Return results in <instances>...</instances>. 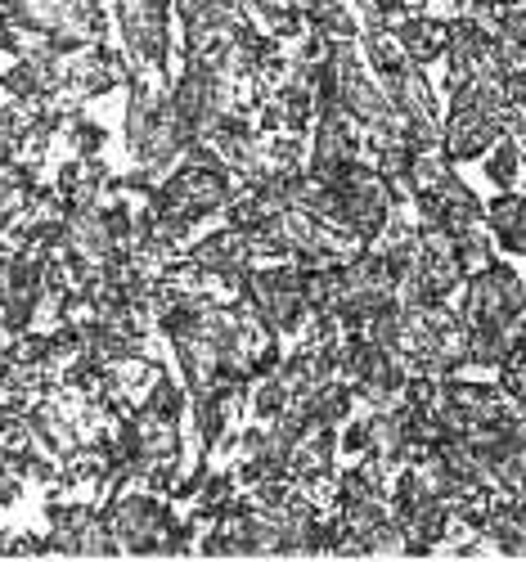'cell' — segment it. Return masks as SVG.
<instances>
[{"mask_svg":"<svg viewBox=\"0 0 526 562\" xmlns=\"http://www.w3.org/2000/svg\"><path fill=\"white\" fill-rule=\"evenodd\" d=\"M5 553H14V558H36V553H45V540H36V536H19Z\"/></svg>","mask_w":526,"mask_h":562,"instance_id":"obj_26","label":"cell"},{"mask_svg":"<svg viewBox=\"0 0 526 562\" xmlns=\"http://www.w3.org/2000/svg\"><path fill=\"white\" fill-rule=\"evenodd\" d=\"M244 297L257 306L266 329L293 334L306 319V297H302V266H270V270H248L244 274Z\"/></svg>","mask_w":526,"mask_h":562,"instance_id":"obj_2","label":"cell"},{"mask_svg":"<svg viewBox=\"0 0 526 562\" xmlns=\"http://www.w3.org/2000/svg\"><path fill=\"white\" fill-rule=\"evenodd\" d=\"M149 409H154L158 418H167V424H176L180 409H184V392H180L176 383L158 379V383H154V392H149Z\"/></svg>","mask_w":526,"mask_h":562,"instance_id":"obj_21","label":"cell"},{"mask_svg":"<svg viewBox=\"0 0 526 562\" xmlns=\"http://www.w3.org/2000/svg\"><path fill=\"white\" fill-rule=\"evenodd\" d=\"M351 401H356V392L351 387H343V383H333V379H324L320 387H311L306 396H302V405H306V414L315 418V424H343L347 418V409H351Z\"/></svg>","mask_w":526,"mask_h":562,"instance_id":"obj_12","label":"cell"},{"mask_svg":"<svg viewBox=\"0 0 526 562\" xmlns=\"http://www.w3.org/2000/svg\"><path fill=\"white\" fill-rule=\"evenodd\" d=\"M517 167H522V145H513V139H495L491 162H486V176H491L495 190H513Z\"/></svg>","mask_w":526,"mask_h":562,"instance_id":"obj_19","label":"cell"},{"mask_svg":"<svg viewBox=\"0 0 526 562\" xmlns=\"http://www.w3.org/2000/svg\"><path fill=\"white\" fill-rule=\"evenodd\" d=\"M369 59L382 77H396L410 68V55H405V41L401 32H388V27H369Z\"/></svg>","mask_w":526,"mask_h":562,"instance_id":"obj_14","label":"cell"},{"mask_svg":"<svg viewBox=\"0 0 526 562\" xmlns=\"http://www.w3.org/2000/svg\"><path fill=\"white\" fill-rule=\"evenodd\" d=\"M0 45H5V50H19V45H14V23H10V10H0Z\"/></svg>","mask_w":526,"mask_h":562,"instance_id":"obj_27","label":"cell"},{"mask_svg":"<svg viewBox=\"0 0 526 562\" xmlns=\"http://www.w3.org/2000/svg\"><path fill=\"white\" fill-rule=\"evenodd\" d=\"M522 212H526V199H522V194H500V199L491 203V212H486V216H491V229L504 239V234L517 225V216H522Z\"/></svg>","mask_w":526,"mask_h":562,"instance_id":"obj_22","label":"cell"},{"mask_svg":"<svg viewBox=\"0 0 526 562\" xmlns=\"http://www.w3.org/2000/svg\"><path fill=\"white\" fill-rule=\"evenodd\" d=\"M414 203H418L423 225H446L450 234H459L468 225H482V203H477L472 190L463 180H455V176L441 184V190H433V194H414Z\"/></svg>","mask_w":526,"mask_h":562,"instance_id":"obj_8","label":"cell"},{"mask_svg":"<svg viewBox=\"0 0 526 562\" xmlns=\"http://www.w3.org/2000/svg\"><path fill=\"white\" fill-rule=\"evenodd\" d=\"M522 311H526L522 279L508 266H495V261L482 274L468 279V297L455 306V315L468 324V329H477V324H508Z\"/></svg>","mask_w":526,"mask_h":562,"instance_id":"obj_4","label":"cell"},{"mask_svg":"<svg viewBox=\"0 0 526 562\" xmlns=\"http://www.w3.org/2000/svg\"><path fill=\"white\" fill-rule=\"evenodd\" d=\"M117 77H122V64H117V55H109V50L86 55V59L68 72V81L81 90V95H100V90H109Z\"/></svg>","mask_w":526,"mask_h":562,"instance_id":"obj_13","label":"cell"},{"mask_svg":"<svg viewBox=\"0 0 526 562\" xmlns=\"http://www.w3.org/2000/svg\"><path fill=\"white\" fill-rule=\"evenodd\" d=\"M513 5H526V0H491V10H513Z\"/></svg>","mask_w":526,"mask_h":562,"instance_id":"obj_28","label":"cell"},{"mask_svg":"<svg viewBox=\"0 0 526 562\" xmlns=\"http://www.w3.org/2000/svg\"><path fill=\"white\" fill-rule=\"evenodd\" d=\"M347 162H356L351 113H347V109H328V113H320V126H315L311 176H320V180H338Z\"/></svg>","mask_w":526,"mask_h":562,"instance_id":"obj_6","label":"cell"},{"mask_svg":"<svg viewBox=\"0 0 526 562\" xmlns=\"http://www.w3.org/2000/svg\"><path fill=\"white\" fill-rule=\"evenodd\" d=\"M306 19H311L315 32H324V36H333V41L356 36V19L347 14L343 0H311V5H306Z\"/></svg>","mask_w":526,"mask_h":562,"instance_id":"obj_16","label":"cell"},{"mask_svg":"<svg viewBox=\"0 0 526 562\" xmlns=\"http://www.w3.org/2000/svg\"><path fill=\"white\" fill-rule=\"evenodd\" d=\"M0 553H5V549H0Z\"/></svg>","mask_w":526,"mask_h":562,"instance_id":"obj_29","label":"cell"},{"mask_svg":"<svg viewBox=\"0 0 526 562\" xmlns=\"http://www.w3.org/2000/svg\"><path fill=\"white\" fill-rule=\"evenodd\" d=\"M495 139H504L500 113H486L468 95H450V122H446V154L450 158H477V154H486Z\"/></svg>","mask_w":526,"mask_h":562,"instance_id":"obj_5","label":"cell"},{"mask_svg":"<svg viewBox=\"0 0 526 562\" xmlns=\"http://www.w3.org/2000/svg\"><path fill=\"white\" fill-rule=\"evenodd\" d=\"M500 387L508 401H526V351H513L504 364H500Z\"/></svg>","mask_w":526,"mask_h":562,"instance_id":"obj_23","label":"cell"},{"mask_svg":"<svg viewBox=\"0 0 526 562\" xmlns=\"http://www.w3.org/2000/svg\"><path fill=\"white\" fill-rule=\"evenodd\" d=\"M72 139H77V154H81V158H94V154L104 149V131L90 126V122H77V126H72Z\"/></svg>","mask_w":526,"mask_h":562,"instance_id":"obj_24","label":"cell"},{"mask_svg":"<svg viewBox=\"0 0 526 562\" xmlns=\"http://www.w3.org/2000/svg\"><path fill=\"white\" fill-rule=\"evenodd\" d=\"M455 257H459V270L472 279V274H482L495 257H491V234L482 225H468L455 234Z\"/></svg>","mask_w":526,"mask_h":562,"instance_id":"obj_15","label":"cell"},{"mask_svg":"<svg viewBox=\"0 0 526 562\" xmlns=\"http://www.w3.org/2000/svg\"><path fill=\"white\" fill-rule=\"evenodd\" d=\"M194 261L203 274H216V279H225L230 289H238L244 284V274H248V261H253V252H248V234L244 229H216V234H208V239L194 248Z\"/></svg>","mask_w":526,"mask_h":562,"instance_id":"obj_7","label":"cell"},{"mask_svg":"<svg viewBox=\"0 0 526 562\" xmlns=\"http://www.w3.org/2000/svg\"><path fill=\"white\" fill-rule=\"evenodd\" d=\"M298 396L289 392V383H283L279 379V373H275V379H270V373H266V379L257 383V396H253V409H257V418H266V424H275V418L283 414V409H289Z\"/></svg>","mask_w":526,"mask_h":562,"instance_id":"obj_18","label":"cell"},{"mask_svg":"<svg viewBox=\"0 0 526 562\" xmlns=\"http://www.w3.org/2000/svg\"><path fill=\"white\" fill-rule=\"evenodd\" d=\"M343 446H347V450H356V454L373 450V418H365V424H351V428H347V437H343Z\"/></svg>","mask_w":526,"mask_h":562,"instance_id":"obj_25","label":"cell"},{"mask_svg":"<svg viewBox=\"0 0 526 562\" xmlns=\"http://www.w3.org/2000/svg\"><path fill=\"white\" fill-rule=\"evenodd\" d=\"M81 553L86 558H113L117 553V540H113L109 518H94V513H90V522L81 527Z\"/></svg>","mask_w":526,"mask_h":562,"instance_id":"obj_20","label":"cell"},{"mask_svg":"<svg viewBox=\"0 0 526 562\" xmlns=\"http://www.w3.org/2000/svg\"><path fill=\"white\" fill-rule=\"evenodd\" d=\"M388 95L401 109V117H437V100H433V90H427L418 64H410L396 77H388Z\"/></svg>","mask_w":526,"mask_h":562,"instance_id":"obj_11","label":"cell"},{"mask_svg":"<svg viewBox=\"0 0 526 562\" xmlns=\"http://www.w3.org/2000/svg\"><path fill=\"white\" fill-rule=\"evenodd\" d=\"M230 203V180L221 167H203V162H184L163 190H154V212L163 216V225L184 239V229L199 216L216 212Z\"/></svg>","mask_w":526,"mask_h":562,"instance_id":"obj_1","label":"cell"},{"mask_svg":"<svg viewBox=\"0 0 526 562\" xmlns=\"http://www.w3.org/2000/svg\"><path fill=\"white\" fill-rule=\"evenodd\" d=\"M109 527L117 540V553H171L176 518L149 495H122L109 508Z\"/></svg>","mask_w":526,"mask_h":562,"instance_id":"obj_3","label":"cell"},{"mask_svg":"<svg viewBox=\"0 0 526 562\" xmlns=\"http://www.w3.org/2000/svg\"><path fill=\"white\" fill-rule=\"evenodd\" d=\"M343 504H369V499H382V459L373 454L369 463L351 468V473L343 477Z\"/></svg>","mask_w":526,"mask_h":562,"instance_id":"obj_17","label":"cell"},{"mask_svg":"<svg viewBox=\"0 0 526 562\" xmlns=\"http://www.w3.org/2000/svg\"><path fill=\"white\" fill-rule=\"evenodd\" d=\"M333 450H338V437H333V428H328V424H315V428L293 446V454H289V477H293V482H306V486L324 482L328 468H333Z\"/></svg>","mask_w":526,"mask_h":562,"instance_id":"obj_9","label":"cell"},{"mask_svg":"<svg viewBox=\"0 0 526 562\" xmlns=\"http://www.w3.org/2000/svg\"><path fill=\"white\" fill-rule=\"evenodd\" d=\"M401 41H405V55L410 64H433L450 50V23L441 19H405L401 23Z\"/></svg>","mask_w":526,"mask_h":562,"instance_id":"obj_10","label":"cell"}]
</instances>
